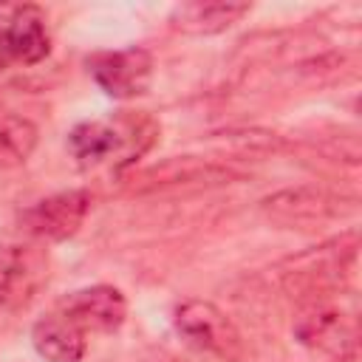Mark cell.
Instances as JSON below:
<instances>
[{"label":"cell","mask_w":362,"mask_h":362,"mask_svg":"<svg viewBox=\"0 0 362 362\" xmlns=\"http://www.w3.org/2000/svg\"><path fill=\"white\" fill-rule=\"evenodd\" d=\"M139 122H82L68 133V150L82 164H102L119 158L133 161L144 147L136 144Z\"/></svg>","instance_id":"1"},{"label":"cell","mask_w":362,"mask_h":362,"mask_svg":"<svg viewBox=\"0 0 362 362\" xmlns=\"http://www.w3.org/2000/svg\"><path fill=\"white\" fill-rule=\"evenodd\" d=\"M294 337L311 354L331 362H345L356 351V320L345 311L314 305L297 317Z\"/></svg>","instance_id":"2"},{"label":"cell","mask_w":362,"mask_h":362,"mask_svg":"<svg viewBox=\"0 0 362 362\" xmlns=\"http://www.w3.org/2000/svg\"><path fill=\"white\" fill-rule=\"evenodd\" d=\"M175 331L198 351L218 354V356H235L240 348L238 328L232 320L206 300H187L173 314Z\"/></svg>","instance_id":"3"},{"label":"cell","mask_w":362,"mask_h":362,"mask_svg":"<svg viewBox=\"0 0 362 362\" xmlns=\"http://www.w3.org/2000/svg\"><path fill=\"white\" fill-rule=\"evenodd\" d=\"M96 85L113 99H133L150 88L153 57L144 48H124L113 54H99L88 62Z\"/></svg>","instance_id":"4"},{"label":"cell","mask_w":362,"mask_h":362,"mask_svg":"<svg viewBox=\"0 0 362 362\" xmlns=\"http://www.w3.org/2000/svg\"><path fill=\"white\" fill-rule=\"evenodd\" d=\"M88 212H90V192L65 189V192L48 195L42 201H37L34 206H28L20 221L34 238L65 240L82 226Z\"/></svg>","instance_id":"5"},{"label":"cell","mask_w":362,"mask_h":362,"mask_svg":"<svg viewBox=\"0 0 362 362\" xmlns=\"http://www.w3.org/2000/svg\"><path fill=\"white\" fill-rule=\"evenodd\" d=\"M62 314L74 320L85 334L88 331H116L127 317V303L113 286H90L65 297Z\"/></svg>","instance_id":"6"},{"label":"cell","mask_w":362,"mask_h":362,"mask_svg":"<svg viewBox=\"0 0 362 362\" xmlns=\"http://www.w3.org/2000/svg\"><path fill=\"white\" fill-rule=\"evenodd\" d=\"M31 342L45 362H79L88 348L85 331L62 311L37 320L31 331Z\"/></svg>","instance_id":"7"},{"label":"cell","mask_w":362,"mask_h":362,"mask_svg":"<svg viewBox=\"0 0 362 362\" xmlns=\"http://www.w3.org/2000/svg\"><path fill=\"white\" fill-rule=\"evenodd\" d=\"M6 31V40H8V48H11V57L17 62H25V65H34L40 59L48 57V31H45V17L37 6H20L11 11L8 17V28Z\"/></svg>","instance_id":"8"},{"label":"cell","mask_w":362,"mask_h":362,"mask_svg":"<svg viewBox=\"0 0 362 362\" xmlns=\"http://www.w3.org/2000/svg\"><path fill=\"white\" fill-rule=\"evenodd\" d=\"M243 14H249L246 3H221V0L201 3V0H195V3H181L173 11V23L189 34H218V31L229 28L232 23H238Z\"/></svg>","instance_id":"9"},{"label":"cell","mask_w":362,"mask_h":362,"mask_svg":"<svg viewBox=\"0 0 362 362\" xmlns=\"http://www.w3.org/2000/svg\"><path fill=\"white\" fill-rule=\"evenodd\" d=\"M37 147V124L20 113L0 110V170L23 164Z\"/></svg>","instance_id":"10"},{"label":"cell","mask_w":362,"mask_h":362,"mask_svg":"<svg viewBox=\"0 0 362 362\" xmlns=\"http://www.w3.org/2000/svg\"><path fill=\"white\" fill-rule=\"evenodd\" d=\"M11 59H14V57H11V48H8V40H6V31L0 28V71H6Z\"/></svg>","instance_id":"11"},{"label":"cell","mask_w":362,"mask_h":362,"mask_svg":"<svg viewBox=\"0 0 362 362\" xmlns=\"http://www.w3.org/2000/svg\"><path fill=\"white\" fill-rule=\"evenodd\" d=\"M8 300H11V294H8V286H6V280L0 277V308H3Z\"/></svg>","instance_id":"12"}]
</instances>
